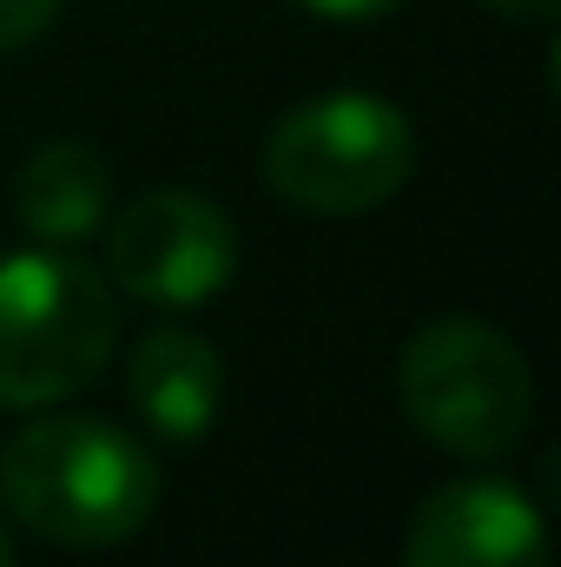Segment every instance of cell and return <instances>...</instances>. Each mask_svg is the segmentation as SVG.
Wrapping results in <instances>:
<instances>
[{
	"instance_id": "9c48e42d",
	"label": "cell",
	"mask_w": 561,
	"mask_h": 567,
	"mask_svg": "<svg viewBox=\"0 0 561 567\" xmlns=\"http://www.w3.org/2000/svg\"><path fill=\"white\" fill-rule=\"evenodd\" d=\"M60 7H67V0H0V53H7V47H27L33 33H47Z\"/></svg>"
},
{
	"instance_id": "7c38bea8",
	"label": "cell",
	"mask_w": 561,
	"mask_h": 567,
	"mask_svg": "<svg viewBox=\"0 0 561 567\" xmlns=\"http://www.w3.org/2000/svg\"><path fill=\"white\" fill-rule=\"evenodd\" d=\"M0 567H13V548H7V535H0Z\"/></svg>"
},
{
	"instance_id": "ba28073f",
	"label": "cell",
	"mask_w": 561,
	"mask_h": 567,
	"mask_svg": "<svg viewBox=\"0 0 561 567\" xmlns=\"http://www.w3.org/2000/svg\"><path fill=\"white\" fill-rule=\"evenodd\" d=\"M106 198H113L106 158L80 140L40 145L20 165V178H13V218L40 245H80V238H93L106 225Z\"/></svg>"
},
{
	"instance_id": "6da1fadb",
	"label": "cell",
	"mask_w": 561,
	"mask_h": 567,
	"mask_svg": "<svg viewBox=\"0 0 561 567\" xmlns=\"http://www.w3.org/2000/svg\"><path fill=\"white\" fill-rule=\"evenodd\" d=\"M0 502L60 548H113L159 508V462L100 416H40L0 449Z\"/></svg>"
},
{
	"instance_id": "3957f363",
	"label": "cell",
	"mask_w": 561,
	"mask_h": 567,
	"mask_svg": "<svg viewBox=\"0 0 561 567\" xmlns=\"http://www.w3.org/2000/svg\"><path fill=\"white\" fill-rule=\"evenodd\" d=\"M397 396H404L410 423L462 462L509 455L529 429V410H536V383H529L522 350L482 317L422 323L404 343Z\"/></svg>"
},
{
	"instance_id": "5b68a950",
	"label": "cell",
	"mask_w": 561,
	"mask_h": 567,
	"mask_svg": "<svg viewBox=\"0 0 561 567\" xmlns=\"http://www.w3.org/2000/svg\"><path fill=\"white\" fill-rule=\"evenodd\" d=\"M113 278L165 310L212 303L238 278V231L198 192H145L113 225Z\"/></svg>"
},
{
	"instance_id": "30bf717a",
	"label": "cell",
	"mask_w": 561,
	"mask_h": 567,
	"mask_svg": "<svg viewBox=\"0 0 561 567\" xmlns=\"http://www.w3.org/2000/svg\"><path fill=\"white\" fill-rule=\"evenodd\" d=\"M304 13H317V20H384L390 7H404V0H297Z\"/></svg>"
},
{
	"instance_id": "8fae6325",
	"label": "cell",
	"mask_w": 561,
	"mask_h": 567,
	"mask_svg": "<svg viewBox=\"0 0 561 567\" xmlns=\"http://www.w3.org/2000/svg\"><path fill=\"white\" fill-rule=\"evenodd\" d=\"M482 7H496V13H522V20H542V13H555V0H482Z\"/></svg>"
},
{
	"instance_id": "7a4b0ae2",
	"label": "cell",
	"mask_w": 561,
	"mask_h": 567,
	"mask_svg": "<svg viewBox=\"0 0 561 567\" xmlns=\"http://www.w3.org/2000/svg\"><path fill=\"white\" fill-rule=\"evenodd\" d=\"M120 337L106 278L47 245L0 258V410H40L86 390Z\"/></svg>"
},
{
	"instance_id": "52a82bcc",
	"label": "cell",
	"mask_w": 561,
	"mask_h": 567,
	"mask_svg": "<svg viewBox=\"0 0 561 567\" xmlns=\"http://www.w3.org/2000/svg\"><path fill=\"white\" fill-rule=\"evenodd\" d=\"M126 396L159 442L198 449L218 423V403H225L218 350L192 330H152V337H140V350L126 363Z\"/></svg>"
},
{
	"instance_id": "277c9868",
	"label": "cell",
	"mask_w": 561,
	"mask_h": 567,
	"mask_svg": "<svg viewBox=\"0 0 561 567\" xmlns=\"http://www.w3.org/2000/svg\"><path fill=\"white\" fill-rule=\"evenodd\" d=\"M417 165L410 113L377 93H324L284 113L265 145V185L304 212H370L404 192Z\"/></svg>"
},
{
	"instance_id": "8992f818",
	"label": "cell",
	"mask_w": 561,
	"mask_h": 567,
	"mask_svg": "<svg viewBox=\"0 0 561 567\" xmlns=\"http://www.w3.org/2000/svg\"><path fill=\"white\" fill-rule=\"evenodd\" d=\"M404 567H549V528L509 482H442L410 522Z\"/></svg>"
}]
</instances>
